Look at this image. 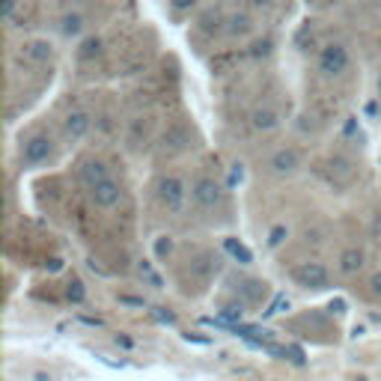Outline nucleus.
Here are the masks:
<instances>
[{
  "label": "nucleus",
  "instance_id": "obj_28",
  "mask_svg": "<svg viewBox=\"0 0 381 381\" xmlns=\"http://www.w3.org/2000/svg\"><path fill=\"white\" fill-rule=\"evenodd\" d=\"M283 235H286V226H274V230H271V238H269V245L277 247V245L283 241Z\"/></svg>",
  "mask_w": 381,
  "mask_h": 381
},
{
  "label": "nucleus",
  "instance_id": "obj_6",
  "mask_svg": "<svg viewBox=\"0 0 381 381\" xmlns=\"http://www.w3.org/2000/svg\"><path fill=\"white\" fill-rule=\"evenodd\" d=\"M90 200L98 209H113V206H120V200H122V188H120L117 179H105L101 185H96L90 190Z\"/></svg>",
  "mask_w": 381,
  "mask_h": 381
},
{
  "label": "nucleus",
  "instance_id": "obj_2",
  "mask_svg": "<svg viewBox=\"0 0 381 381\" xmlns=\"http://www.w3.org/2000/svg\"><path fill=\"white\" fill-rule=\"evenodd\" d=\"M292 280H295L301 289L322 292V289H328V283H331V271H328L322 262L307 259V262H298L295 269H292Z\"/></svg>",
  "mask_w": 381,
  "mask_h": 381
},
{
  "label": "nucleus",
  "instance_id": "obj_17",
  "mask_svg": "<svg viewBox=\"0 0 381 381\" xmlns=\"http://www.w3.org/2000/svg\"><path fill=\"white\" fill-rule=\"evenodd\" d=\"M164 143H167L170 149H185L188 146V131L176 125V129H170L167 134H164Z\"/></svg>",
  "mask_w": 381,
  "mask_h": 381
},
{
  "label": "nucleus",
  "instance_id": "obj_13",
  "mask_svg": "<svg viewBox=\"0 0 381 381\" xmlns=\"http://www.w3.org/2000/svg\"><path fill=\"white\" fill-rule=\"evenodd\" d=\"M328 173H331L334 185H349L351 176H354V164L346 155H334L331 161H328Z\"/></svg>",
  "mask_w": 381,
  "mask_h": 381
},
{
  "label": "nucleus",
  "instance_id": "obj_1",
  "mask_svg": "<svg viewBox=\"0 0 381 381\" xmlns=\"http://www.w3.org/2000/svg\"><path fill=\"white\" fill-rule=\"evenodd\" d=\"M155 197H158V202L167 212H182L185 209V200H188V185H185V179L182 176H173V173H167V176H158V182H155Z\"/></svg>",
  "mask_w": 381,
  "mask_h": 381
},
{
  "label": "nucleus",
  "instance_id": "obj_11",
  "mask_svg": "<svg viewBox=\"0 0 381 381\" xmlns=\"http://www.w3.org/2000/svg\"><path fill=\"white\" fill-rule=\"evenodd\" d=\"M269 283L262 280H238L235 283V295H238V304H259L265 295H269Z\"/></svg>",
  "mask_w": 381,
  "mask_h": 381
},
{
  "label": "nucleus",
  "instance_id": "obj_26",
  "mask_svg": "<svg viewBox=\"0 0 381 381\" xmlns=\"http://www.w3.org/2000/svg\"><path fill=\"white\" fill-rule=\"evenodd\" d=\"M370 235H373L375 241H381V212L373 214V221H370Z\"/></svg>",
  "mask_w": 381,
  "mask_h": 381
},
{
  "label": "nucleus",
  "instance_id": "obj_10",
  "mask_svg": "<svg viewBox=\"0 0 381 381\" xmlns=\"http://www.w3.org/2000/svg\"><path fill=\"white\" fill-rule=\"evenodd\" d=\"M90 125H93L90 113H86V110H72L66 117V122H63V129H66L69 141H84V137L90 134Z\"/></svg>",
  "mask_w": 381,
  "mask_h": 381
},
{
  "label": "nucleus",
  "instance_id": "obj_22",
  "mask_svg": "<svg viewBox=\"0 0 381 381\" xmlns=\"http://www.w3.org/2000/svg\"><path fill=\"white\" fill-rule=\"evenodd\" d=\"M66 298H69L72 304H81V301L86 298V289H84V283H81V280H72V283L66 286Z\"/></svg>",
  "mask_w": 381,
  "mask_h": 381
},
{
  "label": "nucleus",
  "instance_id": "obj_24",
  "mask_svg": "<svg viewBox=\"0 0 381 381\" xmlns=\"http://www.w3.org/2000/svg\"><path fill=\"white\" fill-rule=\"evenodd\" d=\"M15 6H18V0H0V18L12 21L15 18Z\"/></svg>",
  "mask_w": 381,
  "mask_h": 381
},
{
  "label": "nucleus",
  "instance_id": "obj_7",
  "mask_svg": "<svg viewBox=\"0 0 381 381\" xmlns=\"http://www.w3.org/2000/svg\"><path fill=\"white\" fill-rule=\"evenodd\" d=\"M269 167H271L274 176H292V173L301 167V158H298V152H295V149L283 146V149H277L274 155L269 158Z\"/></svg>",
  "mask_w": 381,
  "mask_h": 381
},
{
  "label": "nucleus",
  "instance_id": "obj_4",
  "mask_svg": "<svg viewBox=\"0 0 381 381\" xmlns=\"http://www.w3.org/2000/svg\"><path fill=\"white\" fill-rule=\"evenodd\" d=\"M346 69H349V51H346V45L328 42L319 51V72L325 75V78H340Z\"/></svg>",
  "mask_w": 381,
  "mask_h": 381
},
{
  "label": "nucleus",
  "instance_id": "obj_12",
  "mask_svg": "<svg viewBox=\"0 0 381 381\" xmlns=\"http://www.w3.org/2000/svg\"><path fill=\"white\" fill-rule=\"evenodd\" d=\"M250 125L257 131H262V134H269V131H274L277 125H280V113H277L274 108H257L250 113Z\"/></svg>",
  "mask_w": 381,
  "mask_h": 381
},
{
  "label": "nucleus",
  "instance_id": "obj_23",
  "mask_svg": "<svg viewBox=\"0 0 381 381\" xmlns=\"http://www.w3.org/2000/svg\"><path fill=\"white\" fill-rule=\"evenodd\" d=\"M366 292H370L373 301H381V271H375L370 280H366Z\"/></svg>",
  "mask_w": 381,
  "mask_h": 381
},
{
  "label": "nucleus",
  "instance_id": "obj_32",
  "mask_svg": "<svg viewBox=\"0 0 381 381\" xmlns=\"http://www.w3.org/2000/svg\"><path fill=\"white\" fill-rule=\"evenodd\" d=\"M250 4H253V6H257V9H262V6H271V4H274V0H250Z\"/></svg>",
  "mask_w": 381,
  "mask_h": 381
},
{
  "label": "nucleus",
  "instance_id": "obj_27",
  "mask_svg": "<svg viewBox=\"0 0 381 381\" xmlns=\"http://www.w3.org/2000/svg\"><path fill=\"white\" fill-rule=\"evenodd\" d=\"M152 316H155L158 322H167V325H173V322H176V316H173V313H167L164 307H155V310H152Z\"/></svg>",
  "mask_w": 381,
  "mask_h": 381
},
{
  "label": "nucleus",
  "instance_id": "obj_16",
  "mask_svg": "<svg viewBox=\"0 0 381 381\" xmlns=\"http://www.w3.org/2000/svg\"><path fill=\"white\" fill-rule=\"evenodd\" d=\"M137 271H141V277H143V280H146L149 286H155V289H161V286H164V280H161V274H158L155 269H152V262L141 259V262H137Z\"/></svg>",
  "mask_w": 381,
  "mask_h": 381
},
{
  "label": "nucleus",
  "instance_id": "obj_15",
  "mask_svg": "<svg viewBox=\"0 0 381 381\" xmlns=\"http://www.w3.org/2000/svg\"><path fill=\"white\" fill-rule=\"evenodd\" d=\"M63 33L72 36V39H78V36L84 33V18L78 15V12H69V15H63Z\"/></svg>",
  "mask_w": 381,
  "mask_h": 381
},
{
  "label": "nucleus",
  "instance_id": "obj_31",
  "mask_svg": "<svg viewBox=\"0 0 381 381\" xmlns=\"http://www.w3.org/2000/svg\"><path fill=\"white\" fill-rule=\"evenodd\" d=\"M33 381H54L51 373H33Z\"/></svg>",
  "mask_w": 381,
  "mask_h": 381
},
{
  "label": "nucleus",
  "instance_id": "obj_30",
  "mask_svg": "<svg viewBox=\"0 0 381 381\" xmlns=\"http://www.w3.org/2000/svg\"><path fill=\"white\" fill-rule=\"evenodd\" d=\"M170 4H173V9H190L197 0H170Z\"/></svg>",
  "mask_w": 381,
  "mask_h": 381
},
{
  "label": "nucleus",
  "instance_id": "obj_8",
  "mask_svg": "<svg viewBox=\"0 0 381 381\" xmlns=\"http://www.w3.org/2000/svg\"><path fill=\"white\" fill-rule=\"evenodd\" d=\"M78 179H81V185L84 188H96V185H101L105 179H110L108 176V167H105V161H98V158H86V161H81V167H78Z\"/></svg>",
  "mask_w": 381,
  "mask_h": 381
},
{
  "label": "nucleus",
  "instance_id": "obj_5",
  "mask_svg": "<svg viewBox=\"0 0 381 381\" xmlns=\"http://www.w3.org/2000/svg\"><path fill=\"white\" fill-rule=\"evenodd\" d=\"M54 158V143H51L48 134H33L24 141L21 146V164H27V167H39V164L51 161Z\"/></svg>",
  "mask_w": 381,
  "mask_h": 381
},
{
  "label": "nucleus",
  "instance_id": "obj_19",
  "mask_svg": "<svg viewBox=\"0 0 381 381\" xmlns=\"http://www.w3.org/2000/svg\"><path fill=\"white\" fill-rule=\"evenodd\" d=\"M98 54H101V39H98V36H90V39H84L78 57H81V60H93V57H98Z\"/></svg>",
  "mask_w": 381,
  "mask_h": 381
},
{
  "label": "nucleus",
  "instance_id": "obj_18",
  "mask_svg": "<svg viewBox=\"0 0 381 381\" xmlns=\"http://www.w3.org/2000/svg\"><path fill=\"white\" fill-rule=\"evenodd\" d=\"M224 247H226V250H230V253H233V257H235V259H241V262H245V265H247V262H253V257H250V250H247L245 245H241V241H235V238H226V241H224Z\"/></svg>",
  "mask_w": 381,
  "mask_h": 381
},
{
  "label": "nucleus",
  "instance_id": "obj_9",
  "mask_svg": "<svg viewBox=\"0 0 381 381\" xmlns=\"http://www.w3.org/2000/svg\"><path fill=\"white\" fill-rule=\"evenodd\" d=\"M363 265H366L363 250L361 247H346V250L340 253V259H337V271L342 277H354V274L363 271Z\"/></svg>",
  "mask_w": 381,
  "mask_h": 381
},
{
  "label": "nucleus",
  "instance_id": "obj_25",
  "mask_svg": "<svg viewBox=\"0 0 381 381\" xmlns=\"http://www.w3.org/2000/svg\"><path fill=\"white\" fill-rule=\"evenodd\" d=\"M286 307H289V298H286V295H277V298H274V304H271V307L265 310V316H277V313H283Z\"/></svg>",
  "mask_w": 381,
  "mask_h": 381
},
{
  "label": "nucleus",
  "instance_id": "obj_21",
  "mask_svg": "<svg viewBox=\"0 0 381 381\" xmlns=\"http://www.w3.org/2000/svg\"><path fill=\"white\" fill-rule=\"evenodd\" d=\"M238 319H241V304H226V307L221 310V322L238 325Z\"/></svg>",
  "mask_w": 381,
  "mask_h": 381
},
{
  "label": "nucleus",
  "instance_id": "obj_14",
  "mask_svg": "<svg viewBox=\"0 0 381 381\" xmlns=\"http://www.w3.org/2000/svg\"><path fill=\"white\" fill-rule=\"evenodd\" d=\"M24 57L33 60V63H45L51 57V45L42 42V39H36V42H30L27 48H24Z\"/></svg>",
  "mask_w": 381,
  "mask_h": 381
},
{
  "label": "nucleus",
  "instance_id": "obj_3",
  "mask_svg": "<svg viewBox=\"0 0 381 381\" xmlns=\"http://www.w3.org/2000/svg\"><path fill=\"white\" fill-rule=\"evenodd\" d=\"M190 197H194V202L200 209L214 212V209L224 206L226 190H224L221 182H214L212 176H200V179H194V185H190Z\"/></svg>",
  "mask_w": 381,
  "mask_h": 381
},
{
  "label": "nucleus",
  "instance_id": "obj_20",
  "mask_svg": "<svg viewBox=\"0 0 381 381\" xmlns=\"http://www.w3.org/2000/svg\"><path fill=\"white\" fill-rule=\"evenodd\" d=\"M250 30V18L245 15V12H235V15L230 18V33H235V36H245Z\"/></svg>",
  "mask_w": 381,
  "mask_h": 381
},
{
  "label": "nucleus",
  "instance_id": "obj_33",
  "mask_svg": "<svg viewBox=\"0 0 381 381\" xmlns=\"http://www.w3.org/2000/svg\"><path fill=\"white\" fill-rule=\"evenodd\" d=\"M375 93L381 96V75H378V81H375Z\"/></svg>",
  "mask_w": 381,
  "mask_h": 381
},
{
  "label": "nucleus",
  "instance_id": "obj_29",
  "mask_svg": "<svg viewBox=\"0 0 381 381\" xmlns=\"http://www.w3.org/2000/svg\"><path fill=\"white\" fill-rule=\"evenodd\" d=\"M155 250H158V257H167V253L173 250V241L170 238H161L158 245H155Z\"/></svg>",
  "mask_w": 381,
  "mask_h": 381
}]
</instances>
